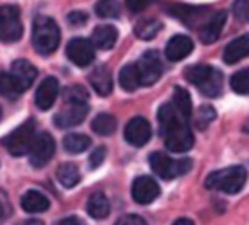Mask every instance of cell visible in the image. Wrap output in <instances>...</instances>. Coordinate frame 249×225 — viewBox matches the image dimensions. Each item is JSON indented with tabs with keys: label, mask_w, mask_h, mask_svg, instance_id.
<instances>
[{
	"label": "cell",
	"mask_w": 249,
	"mask_h": 225,
	"mask_svg": "<svg viewBox=\"0 0 249 225\" xmlns=\"http://www.w3.org/2000/svg\"><path fill=\"white\" fill-rule=\"evenodd\" d=\"M59 40H61V33H59V26L54 19L47 18V16H38L33 21L31 42H33V47L38 54L49 56L55 52L59 47Z\"/></svg>",
	"instance_id": "1"
},
{
	"label": "cell",
	"mask_w": 249,
	"mask_h": 225,
	"mask_svg": "<svg viewBox=\"0 0 249 225\" xmlns=\"http://www.w3.org/2000/svg\"><path fill=\"white\" fill-rule=\"evenodd\" d=\"M185 78L196 85L206 97H218L222 94L223 76L218 70L208 64H197L185 70Z\"/></svg>",
	"instance_id": "2"
},
{
	"label": "cell",
	"mask_w": 249,
	"mask_h": 225,
	"mask_svg": "<svg viewBox=\"0 0 249 225\" xmlns=\"http://www.w3.org/2000/svg\"><path fill=\"white\" fill-rule=\"evenodd\" d=\"M246 179H248V171L244 167H229L208 175L204 186L208 189L222 190L227 194H235L244 187Z\"/></svg>",
	"instance_id": "3"
},
{
	"label": "cell",
	"mask_w": 249,
	"mask_h": 225,
	"mask_svg": "<svg viewBox=\"0 0 249 225\" xmlns=\"http://www.w3.org/2000/svg\"><path fill=\"white\" fill-rule=\"evenodd\" d=\"M149 165H151L152 171L164 180L175 179L178 175H185L192 168V161L189 158L173 159L164 152H152L149 156Z\"/></svg>",
	"instance_id": "4"
},
{
	"label": "cell",
	"mask_w": 249,
	"mask_h": 225,
	"mask_svg": "<svg viewBox=\"0 0 249 225\" xmlns=\"http://www.w3.org/2000/svg\"><path fill=\"white\" fill-rule=\"evenodd\" d=\"M35 121L33 120H28L24 121L23 125L12 130L9 135H5L2 139V144H4V148L9 151V154L16 156V158H19V156H24L26 152H30L31 149V144L35 140Z\"/></svg>",
	"instance_id": "5"
},
{
	"label": "cell",
	"mask_w": 249,
	"mask_h": 225,
	"mask_svg": "<svg viewBox=\"0 0 249 225\" xmlns=\"http://www.w3.org/2000/svg\"><path fill=\"white\" fill-rule=\"evenodd\" d=\"M23 35L21 12L16 5L0 7V42H16Z\"/></svg>",
	"instance_id": "6"
},
{
	"label": "cell",
	"mask_w": 249,
	"mask_h": 225,
	"mask_svg": "<svg viewBox=\"0 0 249 225\" xmlns=\"http://www.w3.org/2000/svg\"><path fill=\"white\" fill-rule=\"evenodd\" d=\"M54 152H55V142L51 133H47V132L38 133V135L35 137V140H33V144H31L30 163L35 168L45 167L52 159Z\"/></svg>",
	"instance_id": "7"
},
{
	"label": "cell",
	"mask_w": 249,
	"mask_h": 225,
	"mask_svg": "<svg viewBox=\"0 0 249 225\" xmlns=\"http://www.w3.org/2000/svg\"><path fill=\"white\" fill-rule=\"evenodd\" d=\"M140 73V82L142 85H152L160 80L161 73H163V62H161L160 56L156 51H147L142 54V57L137 62Z\"/></svg>",
	"instance_id": "8"
},
{
	"label": "cell",
	"mask_w": 249,
	"mask_h": 225,
	"mask_svg": "<svg viewBox=\"0 0 249 225\" xmlns=\"http://www.w3.org/2000/svg\"><path fill=\"white\" fill-rule=\"evenodd\" d=\"M151 125L145 118L142 116H135L126 123L124 127V140L133 146V148H142L149 142L151 139Z\"/></svg>",
	"instance_id": "9"
},
{
	"label": "cell",
	"mask_w": 249,
	"mask_h": 225,
	"mask_svg": "<svg viewBox=\"0 0 249 225\" xmlns=\"http://www.w3.org/2000/svg\"><path fill=\"white\" fill-rule=\"evenodd\" d=\"M93 49H95V47H93V43L89 42V40L73 38L70 43H68L66 54L74 66L87 68L90 62L93 61V56H95V51H93Z\"/></svg>",
	"instance_id": "10"
},
{
	"label": "cell",
	"mask_w": 249,
	"mask_h": 225,
	"mask_svg": "<svg viewBox=\"0 0 249 225\" xmlns=\"http://www.w3.org/2000/svg\"><path fill=\"white\" fill-rule=\"evenodd\" d=\"M164 146L171 152H187L194 146V135H192L189 125L177 127L164 133Z\"/></svg>",
	"instance_id": "11"
},
{
	"label": "cell",
	"mask_w": 249,
	"mask_h": 225,
	"mask_svg": "<svg viewBox=\"0 0 249 225\" xmlns=\"http://www.w3.org/2000/svg\"><path fill=\"white\" fill-rule=\"evenodd\" d=\"M160 192H161L160 186H158V182L152 177L142 175V177H137L133 180L132 196L135 199V203H139V205H149V203H152L160 196Z\"/></svg>",
	"instance_id": "12"
},
{
	"label": "cell",
	"mask_w": 249,
	"mask_h": 225,
	"mask_svg": "<svg viewBox=\"0 0 249 225\" xmlns=\"http://www.w3.org/2000/svg\"><path fill=\"white\" fill-rule=\"evenodd\" d=\"M166 12L171 14L173 18H177L182 23L189 24H196L197 21H201L204 16L210 12V9L204 7V5H189V4H170L166 5Z\"/></svg>",
	"instance_id": "13"
},
{
	"label": "cell",
	"mask_w": 249,
	"mask_h": 225,
	"mask_svg": "<svg viewBox=\"0 0 249 225\" xmlns=\"http://www.w3.org/2000/svg\"><path fill=\"white\" fill-rule=\"evenodd\" d=\"M89 106L87 104H66L54 116V123L59 128H71L80 125L87 118Z\"/></svg>",
	"instance_id": "14"
},
{
	"label": "cell",
	"mask_w": 249,
	"mask_h": 225,
	"mask_svg": "<svg viewBox=\"0 0 249 225\" xmlns=\"http://www.w3.org/2000/svg\"><path fill=\"white\" fill-rule=\"evenodd\" d=\"M59 94V82L54 76H47L42 83L38 85L35 94V104L38 109L42 111H47L54 106L55 99H57Z\"/></svg>",
	"instance_id": "15"
},
{
	"label": "cell",
	"mask_w": 249,
	"mask_h": 225,
	"mask_svg": "<svg viewBox=\"0 0 249 225\" xmlns=\"http://www.w3.org/2000/svg\"><path fill=\"white\" fill-rule=\"evenodd\" d=\"M192 51H194V42H192L189 37L175 35V37H171L170 42L166 43L164 54H166L168 61L177 62V61H180V59L187 57Z\"/></svg>",
	"instance_id": "16"
},
{
	"label": "cell",
	"mask_w": 249,
	"mask_h": 225,
	"mask_svg": "<svg viewBox=\"0 0 249 225\" xmlns=\"http://www.w3.org/2000/svg\"><path fill=\"white\" fill-rule=\"evenodd\" d=\"M225 21H227V14L223 11L211 16L210 19L201 26V30H199V38H201V42L202 43L216 42L220 33H222L223 26H225Z\"/></svg>",
	"instance_id": "17"
},
{
	"label": "cell",
	"mask_w": 249,
	"mask_h": 225,
	"mask_svg": "<svg viewBox=\"0 0 249 225\" xmlns=\"http://www.w3.org/2000/svg\"><path fill=\"white\" fill-rule=\"evenodd\" d=\"M248 56H249V33L232 40L225 47V51H223V59H225L227 64H235V62L248 57Z\"/></svg>",
	"instance_id": "18"
},
{
	"label": "cell",
	"mask_w": 249,
	"mask_h": 225,
	"mask_svg": "<svg viewBox=\"0 0 249 225\" xmlns=\"http://www.w3.org/2000/svg\"><path fill=\"white\" fill-rule=\"evenodd\" d=\"M89 82L90 85L93 87V90L106 97L109 94L113 92V78H111V73L106 66H97L92 73L89 75Z\"/></svg>",
	"instance_id": "19"
},
{
	"label": "cell",
	"mask_w": 249,
	"mask_h": 225,
	"mask_svg": "<svg viewBox=\"0 0 249 225\" xmlns=\"http://www.w3.org/2000/svg\"><path fill=\"white\" fill-rule=\"evenodd\" d=\"M158 120H160V125L163 128V132H170L173 128L182 127V125H187V120H183L182 114L175 109V106L171 102H166L160 108L158 111Z\"/></svg>",
	"instance_id": "20"
},
{
	"label": "cell",
	"mask_w": 249,
	"mask_h": 225,
	"mask_svg": "<svg viewBox=\"0 0 249 225\" xmlns=\"http://www.w3.org/2000/svg\"><path fill=\"white\" fill-rule=\"evenodd\" d=\"M21 206L26 213H43V211L49 210L51 201L38 190H28L26 194L21 198Z\"/></svg>",
	"instance_id": "21"
},
{
	"label": "cell",
	"mask_w": 249,
	"mask_h": 225,
	"mask_svg": "<svg viewBox=\"0 0 249 225\" xmlns=\"http://www.w3.org/2000/svg\"><path fill=\"white\" fill-rule=\"evenodd\" d=\"M118 40V30L114 26H99L93 30L92 33V43L93 47H97L101 51H107L111 47H114Z\"/></svg>",
	"instance_id": "22"
},
{
	"label": "cell",
	"mask_w": 249,
	"mask_h": 225,
	"mask_svg": "<svg viewBox=\"0 0 249 225\" xmlns=\"http://www.w3.org/2000/svg\"><path fill=\"white\" fill-rule=\"evenodd\" d=\"M11 73L14 75L18 80L21 82V85L24 87V89H28V87L31 85V83L35 82L36 78V68L31 64V62H28L26 59H18V61L12 62L11 66Z\"/></svg>",
	"instance_id": "23"
},
{
	"label": "cell",
	"mask_w": 249,
	"mask_h": 225,
	"mask_svg": "<svg viewBox=\"0 0 249 225\" xmlns=\"http://www.w3.org/2000/svg\"><path fill=\"white\" fill-rule=\"evenodd\" d=\"M87 211L92 218L95 220H102L109 215L111 211V206H109V201L102 192H93L89 198V203H87Z\"/></svg>",
	"instance_id": "24"
},
{
	"label": "cell",
	"mask_w": 249,
	"mask_h": 225,
	"mask_svg": "<svg viewBox=\"0 0 249 225\" xmlns=\"http://www.w3.org/2000/svg\"><path fill=\"white\" fill-rule=\"evenodd\" d=\"M24 90L26 89L21 85V82L11 73V71H9V73H5V71L0 73V94H2L4 97L16 99V97H19Z\"/></svg>",
	"instance_id": "25"
},
{
	"label": "cell",
	"mask_w": 249,
	"mask_h": 225,
	"mask_svg": "<svg viewBox=\"0 0 249 225\" xmlns=\"http://www.w3.org/2000/svg\"><path fill=\"white\" fill-rule=\"evenodd\" d=\"M120 85H121V89L126 90V92H133V90H137V87L142 85V82H140L139 68H137L135 62H130V64H126V66L121 68Z\"/></svg>",
	"instance_id": "26"
},
{
	"label": "cell",
	"mask_w": 249,
	"mask_h": 225,
	"mask_svg": "<svg viewBox=\"0 0 249 225\" xmlns=\"http://www.w3.org/2000/svg\"><path fill=\"white\" fill-rule=\"evenodd\" d=\"M171 104L175 106L177 111L182 114L183 120H189L192 116V101H191V94L187 92L182 87H177L173 90V99H171Z\"/></svg>",
	"instance_id": "27"
},
{
	"label": "cell",
	"mask_w": 249,
	"mask_h": 225,
	"mask_svg": "<svg viewBox=\"0 0 249 225\" xmlns=\"http://www.w3.org/2000/svg\"><path fill=\"white\" fill-rule=\"evenodd\" d=\"M116 125H118V121L113 114H109V112H101V114H97V116L93 118L92 130L97 133V135L107 137V135H111V133H114Z\"/></svg>",
	"instance_id": "28"
},
{
	"label": "cell",
	"mask_w": 249,
	"mask_h": 225,
	"mask_svg": "<svg viewBox=\"0 0 249 225\" xmlns=\"http://www.w3.org/2000/svg\"><path fill=\"white\" fill-rule=\"evenodd\" d=\"M57 180L64 187L71 189L80 182V170L74 163H62L57 168Z\"/></svg>",
	"instance_id": "29"
},
{
	"label": "cell",
	"mask_w": 249,
	"mask_h": 225,
	"mask_svg": "<svg viewBox=\"0 0 249 225\" xmlns=\"http://www.w3.org/2000/svg\"><path fill=\"white\" fill-rule=\"evenodd\" d=\"M163 24L160 19H154V18H149V19H142L135 26V35L140 40H152L158 33L161 31Z\"/></svg>",
	"instance_id": "30"
},
{
	"label": "cell",
	"mask_w": 249,
	"mask_h": 225,
	"mask_svg": "<svg viewBox=\"0 0 249 225\" xmlns=\"http://www.w3.org/2000/svg\"><path fill=\"white\" fill-rule=\"evenodd\" d=\"M62 146L71 154H78V152H83L90 148V137L83 135V133H70L64 137Z\"/></svg>",
	"instance_id": "31"
},
{
	"label": "cell",
	"mask_w": 249,
	"mask_h": 225,
	"mask_svg": "<svg viewBox=\"0 0 249 225\" xmlns=\"http://www.w3.org/2000/svg\"><path fill=\"white\" fill-rule=\"evenodd\" d=\"M230 87L235 94L239 95H248L249 94V68L239 70L237 73H233L230 78Z\"/></svg>",
	"instance_id": "32"
},
{
	"label": "cell",
	"mask_w": 249,
	"mask_h": 225,
	"mask_svg": "<svg viewBox=\"0 0 249 225\" xmlns=\"http://www.w3.org/2000/svg\"><path fill=\"white\" fill-rule=\"evenodd\" d=\"M62 97H64L66 104H87L89 92L82 85H71L62 92Z\"/></svg>",
	"instance_id": "33"
},
{
	"label": "cell",
	"mask_w": 249,
	"mask_h": 225,
	"mask_svg": "<svg viewBox=\"0 0 249 225\" xmlns=\"http://www.w3.org/2000/svg\"><path fill=\"white\" fill-rule=\"evenodd\" d=\"M95 12L99 18H118L120 4H118V0H99L95 5Z\"/></svg>",
	"instance_id": "34"
},
{
	"label": "cell",
	"mask_w": 249,
	"mask_h": 225,
	"mask_svg": "<svg viewBox=\"0 0 249 225\" xmlns=\"http://www.w3.org/2000/svg\"><path fill=\"white\" fill-rule=\"evenodd\" d=\"M214 118H216V111H214L211 106L204 104L197 109V114H196V118H194V123L199 130H204V128H206L208 125L214 120Z\"/></svg>",
	"instance_id": "35"
},
{
	"label": "cell",
	"mask_w": 249,
	"mask_h": 225,
	"mask_svg": "<svg viewBox=\"0 0 249 225\" xmlns=\"http://www.w3.org/2000/svg\"><path fill=\"white\" fill-rule=\"evenodd\" d=\"M232 11L237 19L249 23V0H235L232 5Z\"/></svg>",
	"instance_id": "36"
},
{
	"label": "cell",
	"mask_w": 249,
	"mask_h": 225,
	"mask_svg": "<svg viewBox=\"0 0 249 225\" xmlns=\"http://www.w3.org/2000/svg\"><path fill=\"white\" fill-rule=\"evenodd\" d=\"M156 0H124V4L128 7V11L132 12H142L149 7L151 4H154Z\"/></svg>",
	"instance_id": "37"
},
{
	"label": "cell",
	"mask_w": 249,
	"mask_h": 225,
	"mask_svg": "<svg viewBox=\"0 0 249 225\" xmlns=\"http://www.w3.org/2000/svg\"><path fill=\"white\" fill-rule=\"evenodd\" d=\"M87 19H89V16L83 11H73L68 14V23L71 26H83L87 23Z\"/></svg>",
	"instance_id": "38"
},
{
	"label": "cell",
	"mask_w": 249,
	"mask_h": 225,
	"mask_svg": "<svg viewBox=\"0 0 249 225\" xmlns=\"http://www.w3.org/2000/svg\"><path fill=\"white\" fill-rule=\"evenodd\" d=\"M104 158H106V148H97L95 151L92 152V154H90V158H89L90 167H92V168H97L99 165H102Z\"/></svg>",
	"instance_id": "39"
},
{
	"label": "cell",
	"mask_w": 249,
	"mask_h": 225,
	"mask_svg": "<svg viewBox=\"0 0 249 225\" xmlns=\"http://www.w3.org/2000/svg\"><path fill=\"white\" fill-rule=\"evenodd\" d=\"M114 225H147V224H145L144 218L139 217V215H124V217H121Z\"/></svg>",
	"instance_id": "40"
},
{
	"label": "cell",
	"mask_w": 249,
	"mask_h": 225,
	"mask_svg": "<svg viewBox=\"0 0 249 225\" xmlns=\"http://www.w3.org/2000/svg\"><path fill=\"white\" fill-rule=\"evenodd\" d=\"M11 201L4 190H0V218H7L11 215Z\"/></svg>",
	"instance_id": "41"
},
{
	"label": "cell",
	"mask_w": 249,
	"mask_h": 225,
	"mask_svg": "<svg viewBox=\"0 0 249 225\" xmlns=\"http://www.w3.org/2000/svg\"><path fill=\"white\" fill-rule=\"evenodd\" d=\"M55 225H85V222L78 217H66L62 218V220H59Z\"/></svg>",
	"instance_id": "42"
},
{
	"label": "cell",
	"mask_w": 249,
	"mask_h": 225,
	"mask_svg": "<svg viewBox=\"0 0 249 225\" xmlns=\"http://www.w3.org/2000/svg\"><path fill=\"white\" fill-rule=\"evenodd\" d=\"M173 225H194V222L191 218H178V220L173 222Z\"/></svg>",
	"instance_id": "43"
},
{
	"label": "cell",
	"mask_w": 249,
	"mask_h": 225,
	"mask_svg": "<svg viewBox=\"0 0 249 225\" xmlns=\"http://www.w3.org/2000/svg\"><path fill=\"white\" fill-rule=\"evenodd\" d=\"M21 225H43V224L38 220H30V222H24V224H21Z\"/></svg>",
	"instance_id": "44"
},
{
	"label": "cell",
	"mask_w": 249,
	"mask_h": 225,
	"mask_svg": "<svg viewBox=\"0 0 249 225\" xmlns=\"http://www.w3.org/2000/svg\"><path fill=\"white\" fill-rule=\"evenodd\" d=\"M242 130H244V132H246V133H249V120H248V121H246V123H244V125H242Z\"/></svg>",
	"instance_id": "45"
},
{
	"label": "cell",
	"mask_w": 249,
	"mask_h": 225,
	"mask_svg": "<svg viewBox=\"0 0 249 225\" xmlns=\"http://www.w3.org/2000/svg\"><path fill=\"white\" fill-rule=\"evenodd\" d=\"M0 118H2V108H0Z\"/></svg>",
	"instance_id": "46"
}]
</instances>
